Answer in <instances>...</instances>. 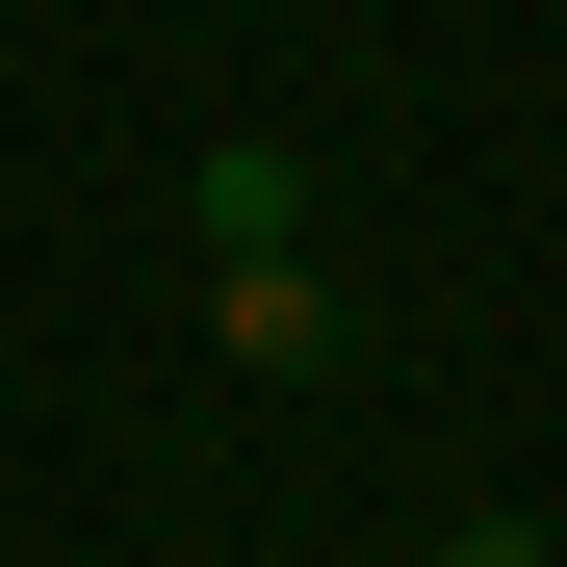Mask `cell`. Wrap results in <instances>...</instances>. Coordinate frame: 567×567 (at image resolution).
<instances>
[{
    "label": "cell",
    "mask_w": 567,
    "mask_h": 567,
    "mask_svg": "<svg viewBox=\"0 0 567 567\" xmlns=\"http://www.w3.org/2000/svg\"><path fill=\"white\" fill-rule=\"evenodd\" d=\"M207 336L258 361V388H310V361H336V284L310 258H207Z\"/></svg>",
    "instance_id": "cell-1"
},
{
    "label": "cell",
    "mask_w": 567,
    "mask_h": 567,
    "mask_svg": "<svg viewBox=\"0 0 567 567\" xmlns=\"http://www.w3.org/2000/svg\"><path fill=\"white\" fill-rule=\"evenodd\" d=\"M181 207H207V258H310V155L233 130V155H181Z\"/></svg>",
    "instance_id": "cell-2"
},
{
    "label": "cell",
    "mask_w": 567,
    "mask_h": 567,
    "mask_svg": "<svg viewBox=\"0 0 567 567\" xmlns=\"http://www.w3.org/2000/svg\"><path fill=\"white\" fill-rule=\"evenodd\" d=\"M439 567H567V542H542V516H464V542H439Z\"/></svg>",
    "instance_id": "cell-3"
}]
</instances>
